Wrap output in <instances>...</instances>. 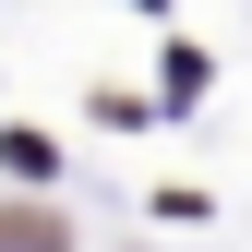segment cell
I'll use <instances>...</instances> for the list:
<instances>
[{
  "label": "cell",
  "instance_id": "7a4b0ae2",
  "mask_svg": "<svg viewBox=\"0 0 252 252\" xmlns=\"http://www.w3.org/2000/svg\"><path fill=\"white\" fill-rule=\"evenodd\" d=\"M144 12H156V0H144Z\"/></svg>",
  "mask_w": 252,
  "mask_h": 252
},
{
  "label": "cell",
  "instance_id": "6da1fadb",
  "mask_svg": "<svg viewBox=\"0 0 252 252\" xmlns=\"http://www.w3.org/2000/svg\"><path fill=\"white\" fill-rule=\"evenodd\" d=\"M0 252H72V228L48 204H0Z\"/></svg>",
  "mask_w": 252,
  "mask_h": 252
}]
</instances>
